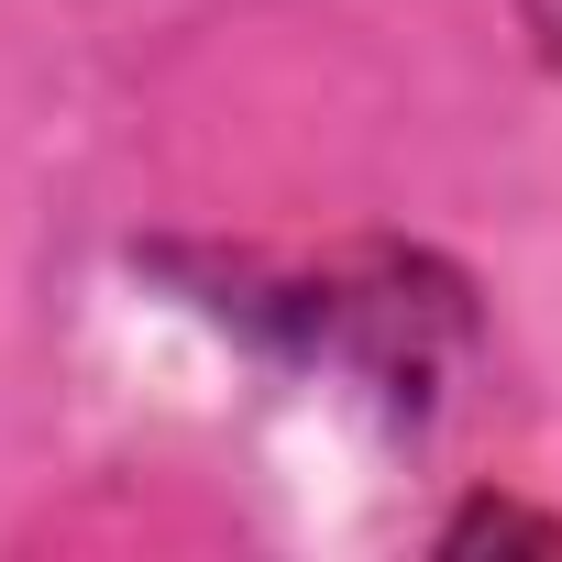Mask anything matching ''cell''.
Wrapping results in <instances>:
<instances>
[{"mask_svg":"<svg viewBox=\"0 0 562 562\" xmlns=\"http://www.w3.org/2000/svg\"><path fill=\"white\" fill-rule=\"evenodd\" d=\"M188 310H210L221 331H243L254 353L353 386L364 408H386L397 430L441 419L463 364L485 353V310L474 276L430 243H342V254H221V243H155L144 254Z\"/></svg>","mask_w":562,"mask_h":562,"instance_id":"6da1fadb","label":"cell"},{"mask_svg":"<svg viewBox=\"0 0 562 562\" xmlns=\"http://www.w3.org/2000/svg\"><path fill=\"white\" fill-rule=\"evenodd\" d=\"M441 562H474V551H562V518L551 507H518V496H463L441 529H430Z\"/></svg>","mask_w":562,"mask_h":562,"instance_id":"7a4b0ae2","label":"cell"},{"mask_svg":"<svg viewBox=\"0 0 562 562\" xmlns=\"http://www.w3.org/2000/svg\"><path fill=\"white\" fill-rule=\"evenodd\" d=\"M518 34H529V56H540V78L562 89V0H518Z\"/></svg>","mask_w":562,"mask_h":562,"instance_id":"3957f363","label":"cell"}]
</instances>
